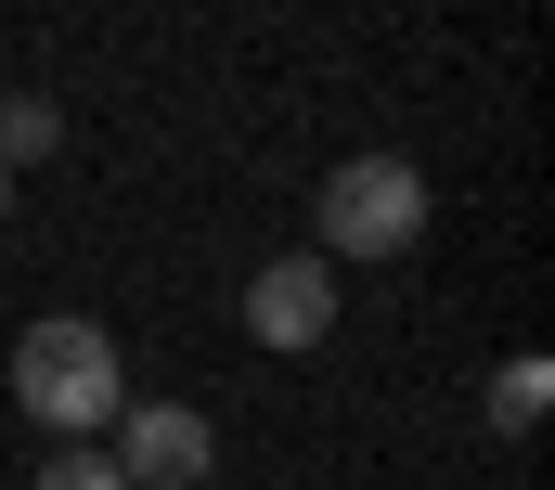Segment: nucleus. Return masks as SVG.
<instances>
[{"instance_id":"1","label":"nucleus","mask_w":555,"mask_h":490,"mask_svg":"<svg viewBox=\"0 0 555 490\" xmlns=\"http://www.w3.org/2000/svg\"><path fill=\"white\" fill-rule=\"evenodd\" d=\"M117 400H130V362H117V336H104L91 310H39V323L13 336V413H26L39 439H104Z\"/></svg>"},{"instance_id":"3","label":"nucleus","mask_w":555,"mask_h":490,"mask_svg":"<svg viewBox=\"0 0 555 490\" xmlns=\"http://www.w3.org/2000/svg\"><path fill=\"white\" fill-rule=\"evenodd\" d=\"M117 478L130 490H207L220 478V426L194 413V400H117Z\"/></svg>"},{"instance_id":"4","label":"nucleus","mask_w":555,"mask_h":490,"mask_svg":"<svg viewBox=\"0 0 555 490\" xmlns=\"http://www.w3.org/2000/svg\"><path fill=\"white\" fill-rule=\"evenodd\" d=\"M336 310H349V284H336L323 245H284V258L246 271V336H259V349H323Z\"/></svg>"},{"instance_id":"5","label":"nucleus","mask_w":555,"mask_h":490,"mask_svg":"<svg viewBox=\"0 0 555 490\" xmlns=\"http://www.w3.org/2000/svg\"><path fill=\"white\" fill-rule=\"evenodd\" d=\"M65 155V104L52 91H0V168L26 181V168H52Z\"/></svg>"},{"instance_id":"8","label":"nucleus","mask_w":555,"mask_h":490,"mask_svg":"<svg viewBox=\"0 0 555 490\" xmlns=\"http://www.w3.org/2000/svg\"><path fill=\"white\" fill-rule=\"evenodd\" d=\"M0 220H13V168H0Z\"/></svg>"},{"instance_id":"6","label":"nucleus","mask_w":555,"mask_h":490,"mask_svg":"<svg viewBox=\"0 0 555 490\" xmlns=\"http://www.w3.org/2000/svg\"><path fill=\"white\" fill-rule=\"evenodd\" d=\"M543 400H555V362H543V349H517V362L491 374V426H504V439H530V426H543Z\"/></svg>"},{"instance_id":"7","label":"nucleus","mask_w":555,"mask_h":490,"mask_svg":"<svg viewBox=\"0 0 555 490\" xmlns=\"http://www.w3.org/2000/svg\"><path fill=\"white\" fill-rule=\"evenodd\" d=\"M26 490H130V478H117V452H104V439H52Z\"/></svg>"},{"instance_id":"2","label":"nucleus","mask_w":555,"mask_h":490,"mask_svg":"<svg viewBox=\"0 0 555 490\" xmlns=\"http://www.w3.org/2000/svg\"><path fill=\"white\" fill-rule=\"evenodd\" d=\"M414 233H426V168L414 155H336V168L310 181V245H323L336 271L401 258Z\"/></svg>"}]
</instances>
